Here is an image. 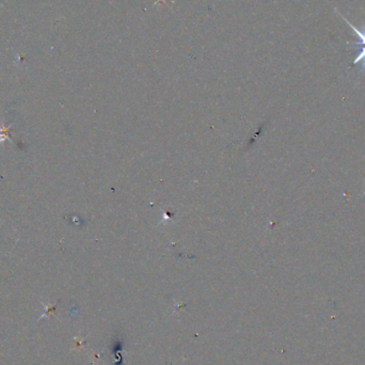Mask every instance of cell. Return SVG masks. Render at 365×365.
Returning <instances> with one entry per match:
<instances>
[{"label":"cell","mask_w":365,"mask_h":365,"mask_svg":"<svg viewBox=\"0 0 365 365\" xmlns=\"http://www.w3.org/2000/svg\"><path fill=\"white\" fill-rule=\"evenodd\" d=\"M13 126V124H10L9 126L4 125L0 123V144L5 143L7 140H9L10 142H13L11 138H10V133H11V127Z\"/></svg>","instance_id":"cell-1"}]
</instances>
